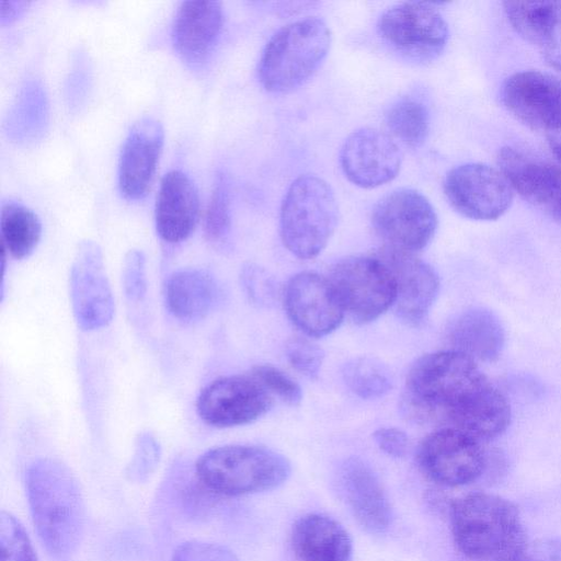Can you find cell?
Segmentation results:
<instances>
[{"mask_svg":"<svg viewBox=\"0 0 561 561\" xmlns=\"http://www.w3.org/2000/svg\"><path fill=\"white\" fill-rule=\"evenodd\" d=\"M404 399L415 419L465 432L481 442L502 435L511 424L507 398L476 360L453 350L426 354L412 365Z\"/></svg>","mask_w":561,"mask_h":561,"instance_id":"6da1fadb","label":"cell"},{"mask_svg":"<svg viewBox=\"0 0 561 561\" xmlns=\"http://www.w3.org/2000/svg\"><path fill=\"white\" fill-rule=\"evenodd\" d=\"M26 493L35 529L45 548L66 557L80 545L85 524L81 490L61 462L45 458L26 472Z\"/></svg>","mask_w":561,"mask_h":561,"instance_id":"7a4b0ae2","label":"cell"},{"mask_svg":"<svg viewBox=\"0 0 561 561\" xmlns=\"http://www.w3.org/2000/svg\"><path fill=\"white\" fill-rule=\"evenodd\" d=\"M450 526L458 551L471 561H515L528 541L516 505L486 492L457 499Z\"/></svg>","mask_w":561,"mask_h":561,"instance_id":"3957f363","label":"cell"},{"mask_svg":"<svg viewBox=\"0 0 561 561\" xmlns=\"http://www.w3.org/2000/svg\"><path fill=\"white\" fill-rule=\"evenodd\" d=\"M291 467L280 454L256 445H225L205 451L195 463L198 481L210 492L239 496L275 489Z\"/></svg>","mask_w":561,"mask_h":561,"instance_id":"277c9868","label":"cell"},{"mask_svg":"<svg viewBox=\"0 0 561 561\" xmlns=\"http://www.w3.org/2000/svg\"><path fill=\"white\" fill-rule=\"evenodd\" d=\"M331 46V32L320 19L307 18L279 28L266 43L257 76L272 93L302 85L320 67Z\"/></svg>","mask_w":561,"mask_h":561,"instance_id":"5b68a950","label":"cell"},{"mask_svg":"<svg viewBox=\"0 0 561 561\" xmlns=\"http://www.w3.org/2000/svg\"><path fill=\"white\" fill-rule=\"evenodd\" d=\"M337 220L339 205L330 184L314 174H302L293 181L282 202V242L293 255L313 259L328 244Z\"/></svg>","mask_w":561,"mask_h":561,"instance_id":"8992f818","label":"cell"},{"mask_svg":"<svg viewBox=\"0 0 561 561\" xmlns=\"http://www.w3.org/2000/svg\"><path fill=\"white\" fill-rule=\"evenodd\" d=\"M377 32L400 56L422 65L438 58L449 37L440 12L425 2H403L388 8L378 19Z\"/></svg>","mask_w":561,"mask_h":561,"instance_id":"52a82bcc","label":"cell"},{"mask_svg":"<svg viewBox=\"0 0 561 561\" xmlns=\"http://www.w3.org/2000/svg\"><path fill=\"white\" fill-rule=\"evenodd\" d=\"M329 279L344 311L360 323L377 319L396 301L394 278L377 254L339 261Z\"/></svg>","mask_w":561,"mask_h":561,"instance_id":"ba28073f","label":"cell"},{"mask_svg":"<svg viewBox=\"0 0 561 561\" xmlns=\"http://www.w3.org/2000/svg\"><path fill=\"white\" fill-rule=\"evenodd\" d=\"M371 224L385 247L414 254L431 242L438 220L433 205L421 192L403 187L376 203Z\"/></svg>","mask_w":561,"mask_h":561,"instance_id":"9c48e42d","label":"cell"},{"mask_svg":"<svg viewBox=\"0 0 561 561\" xmlns=\"http://www.w3.org/2000/svg\"><path fill=\"white\" fill-rule=\"evenodd\" d=\"M272 407V394L251 370L207 383L196 399V412L209 426L234 427L252 423Z\"/></svg>","mask_w":561,"mask_h":561,"instance_id":"30bf717a","label":"cell"},{"mask_svg":"<svg viewBox=\"0 0 561 561\" xmlns=\"http://www.w3.org/2000/svg\"><path fill=\"white\" fill-rule=\"evenodd\" d=\"M478 438L450 427H439L421 443L417 460L424 473L438 484L459 486L482 476L488 456Z\"/></svg>","mask_w":561,"mask_h":561,"instance_id":"8fae6325","label":"cell"},{"mask_svg":"<svg viewBox=\"0 0 561 561\" xmlns=\"http://www.w3.org/2000/svg\"><path fill=\"white\" fill-rule=\"evenodd\" d=\"M444 193L455 210L473 220H495L513 202V188L505 175L483 163L451 169L444 180Z\"/></svg>","mask_w":561,"mask_h":561,"instance_id":"7c38bea8","label":"cell"},{"mask_svg":"<svg viewBox=\"0 0 561 561\" xmlns=\"http://www.w3.org/2000/svg\"><path fill=\"white\" fill-rule=\"evenodd\" d=\"M69 286L73 314L82 330H99L112 321L114 297L98 243L85 240L79 244L70 268Z\"/></svg>","mask_w":561,"mask_h":561,"instance_id":"4fadbf2b","label":"cell"},{"mask_svg":"<svg viewBox=\"0 0 561 561\" xmlns=\"http://www.w3.org/2000/svg\"><path fill=\"white\" fill-rule=\"evenodd\" d=\"M497 163L513 191L561 225L560 163L519 146L503 147Z\"/></svg>","mask_w":561,"mask_h":561,"instance_id":"5bb4252c","label":"cell"},{"mask_svg":"<svg viewBox=\"0 0 561 561\" xmlns=\"http://www.w3.org/2000/svg\"><path fill=\"white\" fill-rule=\"evenodd\" d=\"M500 95L506 110L528 127L547 134L561 128V77L518 71L504 80Z\"/></svg>","mask_w":561,"mask_h":561,"instance_id":"9a60e30c","label":"cell"},{"mask_svg":"<svg viewBox=\"0 0 561 561\" xmlns=\"http://www.w3.org/2000/svg\"><path fill=\"white\" fill-rule=\"evenodd\" d=\"M402 153L396 141L376 128H359L343 142L340 164L350 182L374 188L392 181L399 173Z\"/></svg>","mask_w":561,"mask_h":561,"instance_id":"2e32d148","label":"cell"},{"mask_svg":"<svg viewBox=\"0 0 561 561\" xmlns=\"http://www.w3.org/2000/svg\"><path fill=\"white\" fill-rule=\"evenodd\" d=\"M284 304L289 319L305 334L324 336L342 322L344 308L330 279L301 272L287 283Z\"/></svg>","mask_w":561,"mask_h":561,"instance_id":"e0dca14e","label":"cell"},{"mask_svg":"<svg viewBox=\"0 0 561 561\" xmlns=\"http://www.w3.org/2000/svg\"><path fill=\"white\" fill-rule=\"evenodd\" d=\"M377 255L389 267L396 282V310L411 325L422 323L439 290L435 270L414 254L382 248Z\"/></svg>","mask_w":561,"mask_h":561,"instance_id":"ac0fdd59","label":"cell"},{"mask_svg":"<svg viewBox=\"0 0 561 561\" xmlns=\"http://www.w3.org/2000/svg\"><path fill=\"white\" fill-rule=\"evenodd\" d=\"M164 133L161 124L150 117L139 119L129 130L118 163V186L128 199H141L150 190Z\"/></svg>","mask_w":561,"mask_h":561,"instance_id":"d6986e66","label":"cell"},{"mask_svg":"<svg viewBox=\"0 0 561 561\" xmlns=\"http://www.w3.org/2000/svg\"><path fill=\"white\" fill-rule=\"evenodd\" d=\"M224 25L221 3L214 0L183 1L172 24L173 45L187 64L199 65L215 47Z\"/></svg>","mask_w":561,"mask_h":561,"instance_id":"ffe728a7","label":"cell"},{"mask_svg":"<svg viewBox=\"0 0 561 561\" xmlns=\"http://www.w3.org/2000/svg\"><path fill=\"white\" fill-rule=\"evenodd\" d=\"M199 197L194 182L180 170L168 172L156 201L154 220L160 238L168 243L185 240L195 229Z\"/></svg>","mask_w":561,"mask_h":561,"instance_id":"44dd1931","label":"cell"},{"mask_svg":"<svg viewBox=\"0 0 561 561\" xmlns=\"http://www.w3.org/2000/svg\"><path fill=\"white\" fill-rule=\"evenodd\" d=\"M341 481L357 523L371 534L386 531L391 523V507L371 468L360 459L351 458L342 467Z\"/></svg>","mask_w":561,"mask_h":561,"instance_id":"7402d4cb","label":"cell"},{"mask_svg":"<svg viewBox=\"0 0 561 561\" xmlns=\"http://www.w3.org/2000/svg\"><path fill=\"white\" fill-rule=\"evenodd\" d=\"M291 547L300 561H352L348 533L323 514H307L295 523Z\"/></svg>","mask_w":561,"mask_h":561,"instance_id":"603a6c76","label":"cell"},{"mask_svg":"<svg viewBox=\"0 0 561 561\" xmlns=\"http://www.w3.org/2000/svg\"><path fill=\"white\" fill-rule=\"evenodd\" d=\"M451 350L473 360L493 362L504 346V328L500 319L484 308H471L458 314L447 328Z\"/></svg>","mask_w":561,"mask_h":561,"instance_id":"cb8c5ba5","label":"cell"},{"mask_svg":"<svg viewBox=\"0 0 561 561\" xmlns=\"http://www.w3.org/2000/svg\"><path fill=\"white\" fill-rule=\"evenodd\" d=\"M163 295L174 318L193 321L205 318L216 307L220 290L208 271L192 267L173 272L165 280Z\"/></svg>","mask_w":561,"mask_h":561,"instance_id":"d4e9b609","label":"cell"},{"mask_svg":"<svg viewBox=\"0 0 561 561\" xmlns=\"http://www.w3.org/2000/svg\"><path fill=\"white\" fill-rule=\"evenodd\" d=\"M507 20L527 42L545 50L561 46V2L505 1Z\"/></svg>","mask_w":561,"mask_h":561,"instance_id":"484cf974","label":"cell"},{"mask_svg":"<svg viewBox=\"0 0 561 561\" xmlns=\"http://www.w3.org/2000/svg\"><path fill=\"white\" fill-rule=\"evenodd\" d=\"M1 249L14 259L28 256L37 247L42 224L37 215L28 207L5 202L1 206Z\"/></svg>","mask_w":561,"mask_h":561,"instance_id":"4316f807","label":"cell"},{"mask_svg":"<svg viewBox=\"0 0 561 561\" xmlns=\"http://www.w3.org/2000/svg\"><path fill=\"white\" fill-rule=\"evenodd\" d=\"M386 125L402 144L417 148L423 145L428 135V108L419 98L402 96L386 112Z\"/></svg>","mask_w":561,"mask_h":561,"instance_id":"83f0119b","label":"cell"},{"mask_svg":"<svg viewBox=\"0 0 561 561\" xmlns=\"http://www.w3.org/2000/svg\"><path fill=\"white\" fill-rule=\"evenodd\" d=\"M342 374L346 386L362 399L381 398L392 388L387 367L371 357H357L347 362Z\"/></svg>","mask_w":561,"mask_h":561,"instance_id":"f1b7e54d","label":"cell"},{"mask_svg":"<svg viewBox=\"0 0 561 561\" xmlns=\"http://www.w3.org/2000/svg\"><path fill=\"white\" fill-rule=\"evenodd\" d=\"M230 188L225 174L219 173L206 209L204 230L209 242L222 244L230 233Z\"/></svg>","mask_w":561,"mask_h":561,"instance_id":"f546056e","label":"cell"},{"mask_svg":"<svg viewBox=\"0 0 561 561\" xmlns=\"http://www.w3.org/2000/svg\"><path fill=\"white\" fill-rule=\"evenodd\" d=\"M0 561H38L23 526L7 512L0 515Z\"/></svg>","mask_w":561,"mask_h":561,"instance_id":"4dcf8cb0","label":"cell"},{"mask_svg":"<svg viewBox=\"0 0 561 561\" xmlns=\"http://www.w3.org/2000/svg\"><path fill=\"white\" fill-rule=\"evenodd\" d=\"M286 356L291 367L309 378H316L321 369L323 351L305 337H293L286 344Z\"/></svg>","mask_w":561,"mask_h":561,"instance_id":"1f68e13d","label":"cell"},{"mask_svg":"<svg viewBox=\"0 0 561 561\" xmlns=\"http://www.w3.org/2000/svg\"><path fill=\"white\" fill-rule=\"evenodd\" d=\"M254 375L272 396L284 402L296 405L301 401L302 393L297 382L272 365H257L252 368Z\"/></svg>","mask_w":561,"mask_h":561,"instance_id":"d6a6232c","label":"cell"},{"mask_svg":"<svg viewBox=\"0 0 561 561\" xmlns=\"http://www.w3.org/2000/svg\"><path fill=\"white\" fill-rule=\"evenodd\" d=\"M122 284L131 302L141 301L147 293L146 257L139 250L129 251L123 263Z\"/></svg>","mask_w":561,"mask_h":561,"instance_id":"836d02e7","label":"cell"},{"mask_svg":"<svg viewBox=\"0 0 561 561\" xmlns=\"http://www.w3.org/2000/svg\"><path fill=\"white\" fill-rule=\"evenodd\" d=\"M172 561H237L225 547L201 540L182 543L173 553Z\"/></svg>","mask_w":561,"mask_h":561,"instance_id":"e575fe53","label":"cell"},{"mask_svg":"<svg viewBox=\"0 0 561 561\" xmlns=\"http://www.w3.org/2000/svg\"><path fill=\"white\" fill-rule=\"evenodd\" d=\"M244 293L255 304H265L272 296V283L267 274L255 265H247L240 274Z\"/></svg>","mask_w":561,"mask_h":561,"instance_id":"d590c367","label":"cell"},{"mask_svg":"<svg viewBox=\"0 0 561 561\" xmlns=\"http://www.w3.org/2000/svg\"><path fill=\"white\" fill-rule=\"evenodd\" d=\"M515 561H561V538L528 540Z\"/></svg>","mask_w":561,"mask_h":561,"instance_id":"8d00e7d4","label":"cell"},{"mask_svg":"<svg viewBox=\"0 0 561 561\" xmlns=\"http://www.w3.org/2000/svg\"><path fill=\"white\" fill-rule=\"evenodd\" d=\"M377 446L388 456L401 458L409 449V439L404 432L396 427H382L374 433Z\"/></svg>","mask_w":561,"mask_h":561,"instance_id":"74e56055","label":"cell"},{"mask_svg":"<svg viewBox=\"0 0 561 561\" xmlns=\"http://www.w3.org/2000/svg\"><path fill=\"white\" fill-rule=\"evenodd\" d=\"M27 5L28 2L26 1H2L0 12L1 24L14 20L18 15H20V13H22L25 10Z\"/></svg>","mask_w":561,"mask_h":561,"instance_id":"f35d334b","label":"cell"},{"mask_svg":"<svg viewBox=\"0 0 561 561\" xmlns=\"http://www.w3.org/2000/svg\"><path fill=\"white\" fill-rule=\"evenodd\" d=\"M547 138L551 152L553 153L558 162L561 164V128L552 133H549L547 135Z\"/></svg>","mask_w":561,"mask_h":561,"instance_id":"ab89813d","label":"cell"},{"mask_svg":"<svg viewBox=\"0 0 561 561\" xmlns=\"http://www.w3.org/2000/svg\"><path fill=\"white\" fill-rule=\"evenodd\" d=\"M543 58L552 68L561 72V46L545 50Z\"/></svg>","mask_w":561,"mask_h":561,"instance_id":"60d3db41","label":"cell"}]
</instances>
